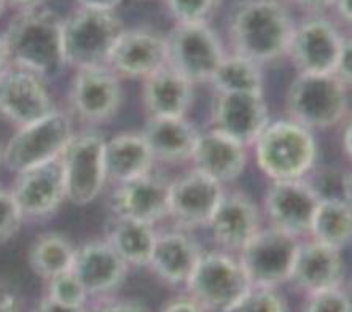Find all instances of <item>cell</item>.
<instances>
[{
	"label": "cell",
	"mask_w": 352,
	"mask_h": 312,
	"mask_svg": "<svg viewBox=\"0 0 352 312\" xmlns=\"http://www.w3.org/2000/svg\"><path fill=\"white\" fill-rule=\"evenodd\" d=\"M10 191L24 220L50 219L67 199L61 161L58 158L18 172Z\"/></svg>",
	"instance_id": "obj_15"
},
{
	"label": "cell",
	"mask_w": 352,
	"mask_h": 312,
	"mask_svg": "<svg viewBox=\"0 0 352 312\" xmlns=\"http://www.w3.org/2000/svg\"><path fill=\"white\" fill-rule=\"evenodd\" d=\"M285 3H292L295 7L308 13L320 14L327 12V10H331V5H333V0H284Z\"/></svg>",
	"instance_id": "obj_41"
},
{
	"label": "cell",
	"mask_w": 352,
	"mask_h": 312,
	"mask_svg": "<svg viewBox=\"0 0 352 312\" xmlns=\"http://www.w3.org/2000/svg\"><path fill=\"white\" fill-rule=\"evenodd\" d=\"M23 215L10 188L0 187V244L8 243L18 234L23 225Z\"/></svg>",
	"instance_id": "obj_37"
},
{
	"label": "cell",
	"mask_w": 352,
	"mask_h": 312,
	"mask_svg": "<svg viewBox=\"0 0 352 312\" xmlns=\"http://www.w3.org/2000/svg\"><path fill=\"white\" fill-rule=\"evenodd\" d=\"M75 249L64 234L56 231L40 234L29 249V266L35 276L48 280L72 268Z\"/></svg>",
	"instance_id": "obj_30"
},
{
	"label": "cell",
	"mask_w": 352,
	"mask_h": 312,
	"mask_svg": "<svg viewBox=\"0 0 352 312\" xmlns=\"http://www.w3.org/2000/svg\"><path fill=\"white\" fill-rule=\"evenodd\" d=\"M301 312H352L351 296L343 285L306 295V303Z\"/></svg>",
	"instance_id": "obj_36"
},
{
	"label": "cell",
	"mask_w": 352,
	"mask_h": 312,
	"mask_svg": "<svg viewBox=\"0 0 352 312\" xmlns=\"http://www.w3.org/2000/svg\"><path fill=\"white\" fill-rule=\"evenodd\" d=\"M270 122L263 93H215L210 102L212 129L250 147Z\"/></svg>",
	"instance_id": "obj_14"
},
{
	"label": "cell",
	"mask_w": 352,
	"mask_h": 312,
	"mask_svg": "<svg viewBox=\"0 0 352 312\" xmlns=\"http://www.w3.org/2000/svg\"><path fill=\"white\" fill-rule=\"evenodd\" d=\"M2 161H3V144L0 142V164H2Z\"/></svg>",
	"instance_id": "obj_50"
},
{
	"label": "cell",
	"mask_w": 352,
	"mask_h": 312,
	"mask_svg": "<svg viewBox=\"0 0 352 312\" xmlns=\"http://www.w3.org/2000/svg\"><path fill=\"white\" fill-rule=\"evenodd\" d=\"M344 260L341 250L313 239H301L290 279L305 295L343 285Z\"/></svg>",
	"instance_id": "obj_22"
},
{
	"label": "cell",
	"mask_w": 352,
	"mask_h": 312,
	"mask_svg": "<svg viewBox=\"0 0 352 312\" xmlns=\"http://www.w3.org/2000/svg\"><path fill=\"white\" fill-rule=\"evenodd\" d=\"M63 16L47 7L19 10L3 34L8 63L32 70L45 80L58 77L65 67Z\"/></svg>",
	"instance_id": "obj_2"
},
{
	"label": "cell",
	"mask_w": 352,
	"mask_h": 312,
	"mask_svg": "<svg viewBox=\"0 0 352 312\" xmlns=\"http://www.w3.org/2000/svg\"><path fill=\"white\" fill-rule=\"evenodd\" d=\"M47 80L32 70L8 64L0 74V118L23 128L54 112Z\"/></svg>",
	"instance_id": "obj_11"
},
{
	"label": "cell",
	"mask_w": 352,
	"mask_h": 312,
	"mask_svg": "<svg viewBox=\"0 0 352 312\" xmlns=\"http://www.w3.org/2000/svg\"><path fill=\"white\" fill-rule=\"evenodd\" d=\"M222 312H289L287 301L278 289L249 285Z\"/></svg>",
	"instance_id": "obj_33"
},
{
	"label": "cell",
	"mask_w": 352,
	"mask_h": 312,
	"mask_svg": "<svg viewBox=\"0 0 352 312\" xmlns=\"http://www.w3.org/2000/svg\"><path fill=\"white\" fill-rule=\"evenodd\" d=\"M158 231L155 225L139 220L112 217L105 230V241L128 266H148Z\"/></svg>",
	"instance_id": "obj_28"
},
{
	"label": "cell",
	"mask_w": 352,
	"mask_h": 312,
	"mask_svg": "<svg viewBox=\"0 0 352 312\" xmlns=\"http://www.w3.org/2000/svg\"><path fill=\"white\" fill-rule=\"evenodd\" d=\"M289 120L303 128L330 129L346 122L349 87L333 74H298L287 89Z\"/></svg>",
	"instance_id": "obj_4"
},
{
	"label": "cell",
	"mask_w": 352,
	"mask_h": 312,
	"mask_svg": "<svg viewBox=\"0 0 352 312\" xmlns=\"http://www.w3.org/2000/svg\"><path fill=\"white\" fill-rule=\"evenodd\" d=\"M153 155L140 133H122L105 140V182L115 185L153 172Z\"/></svg>",
	"instance_id": "obj_27"
},
{
	"label": "cell",
	"mask_w": 352,
	"mask_h": 312,
	"mask_svg": "<svg viewBox=\"0 0 352 312\" xmlns=\"http://www.w3.org/2000/svg\"><path fill=\"white\" fill-rule=\"evenodd\" d=\"M7 3L13 5V7H18L19 10H28V8L42 7L45 0H7Z\"/></svg>",
	"instance_id": "obj_46"
},
{
	"label": "cell",
	"mask_w": 352,
	"mask_h": 312,
	"mask_svg": "<svg viewBox=\"0 0 352 312\" xmlns=\"http://www.w3.org/2000/svg\"><path fill=\"white\" fill-rule=\"evenodd\" d=\"M10 63H8V54H7V48H5V43H3V38L0 37V74L3 72V69L7 67Z\"/></svg>",
	"instance_id": "obj_47"
},
{
	"label": "cell",
	"mask_w": 352,
	"mask_h": 312,
	"mask_svg": "<svg viewBox=\"0 0 352 312\" xmlns=\"http://www.w3.org/2000/svg\"><path fill=\"white\" fill-rule=\"evenodd\" d=\"M255 163L270 182L303 179L318 161L313 131L292 122L270 123L254 144Z\"/></svg>",
	"instance_id": "obj_3"
},
{
	"label": "cell",
	"mask_w": 352,
	"mask_h": 312,
	"mask_svg": "<svg viewBox=\"0 0 352 312\" xmlns=\"http://www.w3.org/2000/svg\"><path fill=\"white\" fill-rule=\"evenodd\" d=\"M206 226L220 249L230 254H238L263 228L258 205L241 191L223 193Z\"/></svg>",
	"instance_id": "obj_20"
},
{
	"label": "cell",
	"mask_w": 352,
	"mask_h": 312,
	"mask_svg": "<svg viewBox=\"0 0 352 312\" xmlns=\"http://www.w3.org/2000/svg\"><path fill=\"white\" fill-rule=\"evenodd\" d=\"M295 26L284 0H239L226 26L231 53L258 65L273 64L287 58Z\"/></svg>",
	"instance_id": "obj_1"
},
{
	"label": "cell",
	"mask_w": 352,
	"mask_h": 312,
	"mask_svg": "<svg viewBox=\"0 0 352 312\" xmlns=\"http://www.w3.org/2000/svg\"><path fill=\"white\" fill-rule=\"evenodd\" d=\"M319 203L303 179L273 180L266 188L263 209L270 226L303 239Z\"/></svg>",
	"instance_id": "obj_17"
},
{
	"label": "cell",
	"mask_w": 352,
	"mask_h": 312,
	"mask_svg": "<svg viewBox=\"0 0 352 312\" xmlns=\"http://www.w3.org/2000/svg\"><path fill=\"white\" fill-rule=\"evenodd\" d=\"M31 312H87V306H83V308L64 306V304L56 303V301H53L52 298H48V296L45 295L37 301V304L34 306V309Z\"/></svg>",
	"instance_id": "obj_40"
},
{
	"label": "cell",
	"mask_w": 352,
	"mask_h": 312,
	"mask_svg": "<svg viewBox=\"0 0 352 312\" xmlns=\"http://www.w3.org/2000/svg\"><path fill=\"white\" fill-rule=\"evenodd\" d=\"M142 105L150 117H187L195 100V83L166 65L142 80Z\"/></svg>",
	"instance_id": "obj_26"
},
{
	"label": "cell",
	"mask_w": 352,
	"mask_h": 312,
	"mask_svg": "<svg viewBox=\"0 0 352 312\" xmlns=\"http://www.w3.org/2000/svg\"><path fill=\"white\" fill-rule=\"evenodd\" d=\"M168 65L166 35L150 29H126L120 34L107 67L120 80H145Z\"/></svg>",
	"instance_id": "obj_16"
},
{
	"label": "cell",
	"mask_w": 352,
	"mask_h": 312,
	"mask_svg": "<svg viewBox=\"0 0 352 312\" xmlns=\"http://www.w3.org/2000/svg\"><path fill=\"white\" fill-rule=\"evenodd\" d=\"M169 183L168 179L150 172L115 185L110 194L113 217L139 220L150 225L168 219Z\"/></svg>",
	"instance_id": "obj_21"
},
{
	"label": "cell",
	"mask_w": 352,
	"mask_h": 312,
	"mask_svg": "<svg viewBox=\"0 0 352 312\" xmlns=\"http://www.w3.org/2000/svg\"><path fill=\"white\" fill-rule=\"evenodd\" d=\"M319 201H341L351 204V174L336 166H322L303 177Z\"/></svg>",
	"instance_id": "obj_32"
},
{
	"label": "cell",
	"mask_w": 352,
	"mask_h": 312,
	"mask_svg": "<svg viewBox=\"0 0 352 312\" xmlns=\"http://www.w3.org/2000/svg\"><path fill=\"white\" fill-rule=\"evenodd\" d=\"M104 144L102 134L96 131L74 134L59 156L65 193L72 204L87 205L102 193L107 183L104 170Z\"/></svg>",
	"instance_id": "obj_10"
},
{
	"label": "cell",
	"mask_w": 352,
	"mask_h": 312,
	"mask_svg": "<svg viewBox=\"0 0 352 312\" xmlns=\"http://www.w3.org/2000/svg\"><path fill=\"white\" fill-rule=\"evenodd\" d=\"M70 109L89 126L107 124L117 117L123 102L122 80L104 67L75 70L69 91Z\"/></svg>",
	"instance_id": "obj_12"
},
{
	"label": "cell",
	"mask_w": 352,
	"mask_h": 312,
	"mask_svg": "<svg viewBox=\"0 0 352 312\" xmlns=\"http://www.w3.org/2000/svg\"><path fill=\"white\" fill-rule=\"evenodd\" d=\"M47 296L59 304L72 306V308H83L89 301L83 285L80 284L77 276L72 269L54 276L47 280Z\"/></svg>",
	"instance_id": "obj_34"
},
{
	"label": "cell",
	"mask_w": 352,
	"mask_h": 312,
	"mask_svg": "<svg viewBox=\"0 0 352 312\" xmlns=\"http://www.w3.org/2000/svg\"><path fill=\"white\" fill-rule=\"evenodd\" d=\"M124 23L117 12L77 8L63 19V54L65 67L75 70L104 67Z\"/></svg>",
	"instance_id": "obj_5"
},
{
	"label": "cell",
	"mask_w": 352,
	"mask_h": 312,
	"mask_svg": "<svg viewBox=\"0 0 352 312\" xmlns=\"http://www.w3.org/2000/svg\"><path fill=\"white\" fill-rule=\"evenodd\" d=\"M333 75L351 88V82H352V43H351V38H348V37H346L343 48H341L338 61H336V65L333 69Z\"/></svg>",
	"instance_id": "obj_39"
},
{
	"label": "cell",
	"mask_w": 352,
	"mask_h": 312,
	"mask_svg": "<svg viewBox=\"0 0 352 312\" xmlns=\"http://www.w3.org/2000/svg\"><path fill=\"white\" fill-rule=\"evenodd\" d=\"M188 298L206 312H222L249 287L238 256L225 250L201 252L185 282Z\"/></svg>",
	"instance_id": "obj_6"
},
{
	"label": "cell",
	"mask_w": 352,
	"mask_h": 312,
	"mask_svg": "<svg viewBox=\"0 0 352 312\" xmlns=\"http://www.w3.org/2000/svg\"><path fill=\"white\" fill-rule=\"evenodd\" d=\"M166 45L169 67L195 85L209 83L226 56L222 38L209 23H175Z\"/></svg>",
	"instance_id": "obj_8"
},
{
	"label": "cell",
	"mask_w": 352,
	"mask_h": 312,
	"mask_svg": "<svg viewBox=\"0 0 352 312\" xmlns=\"http://www.w3.org/2000/svg\"><path fill=\"white\" fill-rule=\"evenodd\" d=\"M341 145H343V152H344V155H348V156H351V126H348V128L344 129V133H343V140H341Z\"/></svg>",
	"instance_id": "obj_48"
},
{
	"label": "cell",
	"mask_w": 352,
	"mask_h": 312,
	"mask_svg": "<svg viewBox=\"0 0 352 312\" xmlns=\"http://www.w3.org/2000/svg\"><path fill=\"white\" fill-rule=\"evenodd\" d=\"M87 312H152L139 300L102 296L87 303Z\"/></svg>",
	"instance_id": "obj_38"
},
{
	"label": "cell",
	"mask_w": 352,
	"mask_h": 312,
	"mask_svg": "<svg viewBox=\"0 0 352 312\" xmlns=\"http://www.w3.org/2000/svg\"><path fill=\"white\" fill-rule=\"evenodd\" d=\"M215 93H263L261 65L239 54H226L209 80Z\"/></svg>",
	"instance_id": "obj_31"
},
{
	"label": "cell",
	"mask_w": 352,
	"mask_h": 312,
	"mask_svg": "<svg viewBox=\"0 0 352 312\" xmlns=\"http://www.w3.org/2000/svg\"><path fill=\"white\" fill-rule=\"evenodd\" d=\"M175 23H209L223 0H164Z\"/></svg>",
	"instance_id": "obj_35"
},
{
	"label": "cell",
	"mask_w": 352,
	"mask_h": 312,
	"mask_svg": "<svg viewBox=\"0 0 352 312\" xmlns=\"http://www.w3.org/2000/svg\"><path fill=\"white\" fill-rule=\"evenodd\" d=\"M161 312H206L203 308H199L193 300H190L188 296L185 298H177L170 301L163 308Z\"/></svg>",
	"instance_id": "obj_43"
},
{
	"label": "cell",
	"mask_w": 352,
	"mask_h": 312,
	"mask_svg": "<svg viewBox=\"0 0 352 312\" xmlns=\"http://www.w3.org/2000/svg\"><path fill=\"white\" fill-rule=\"evenodd\" d=\"M331 10L336 13V16L343 19L346 24L352 21V0H333Z\"/></svg>",
	"instance_id": "obj_45"
},
{
	"label": "cell",
	"mask_w": 352,
	"mask_h": 312,
	"mask_svg": "<svg viewBox=\"0 0 352 312\" xmlns=\"http://www.w3.org/2000/svg\"><path fill=\"white\" fill-rule=\"evenodd\" d=\"M344 40L330 19L311 16L295 26L287 58L298 74H333Z\"/></svg>",
	"instance_id": "obj_13"
},
{
	"label": "cell",
	"mask_w": 352,
	"mask_h": 312,
	"mask_svg": "<svg viewBox=\"0 0 352 312\" xmlns=\"http://www.w3.org/2000/svg\"><path fill=\"white\" fill-rule=\"evenodd\" d=\"M0 312H21L18 296L7 287H0Z\"/></svg>",
	"instance_id": "obj_44"
},
{
	"label": "cell",
	"mask_w": 352,
	"mask_h": 312,
	"mask_svg": "<svg viewBox=\"0 0 352 312\" xmlns=\"http://www.w3.org/2000/svg\"><path fill=\"white\" fill-rule=\"evenodd\" d=\"M201 247L187 230L157 233L148 268L169 285H185L201 255Z\"/></svg>",
	"instance_id": "obj_25"
},
{
	"label": "cell",
	"mask_w": 352,
	"mask_h": 312,
	"mask_svg": "<svg viewBox=\"0 0 352 312\" xmlns=\"http://www.w3.org/2000/svg\"><path fill=\"white\" fill-rule=\"evenodd\" d=\"M88 298L112 296L123 285L129 266L105 239L89 241L75 249L72 268Z\"/></svg>",
	"instance_id": "obj_19"
},
{
	"label": "cell",
	"mask_w": 352,
	"mask_h": 312,
	"mask_svg": "<svg viewBox=\"0 0 352 312\" xmlns=\"http://www.w3.org/2000/svg\"><path fill=\"white\" fill-rule=\"evenodd\" d=\"M223 193L222 183L192 169L169 183L168 219L187 231L206 226Z\"/></svg>",
	"instance_id": "obj_18"
},
{
	"label": "cell",
	"mask_w": 352,
	"mask_h": 312,
	"mask_svg": "<svg viewBox=\"0 0 352 312\" xmlns=\"http://www.w3.org/2000/svg\"><path fill=\"white\" fill-rule=\"evenodd\" d=\"M309 239L329 247H349L352 241L351 204L341 201H320L309 226Z\"/></svg>",
	"instance_id": "obj_29"
},
{
	"label": "cell",
	"mask_w": 352,
	"mask_h": 312,
	"mask_svg": "<svg viewBox=\"0 0 352 312\" xmlns=\"http://www.w3.org/2000/svg\"><path fill=\"white\" fill-rule=\"evenodd\" d=\"M190 163L219 183H230L244 174L248 166V147L228 135L210 128L199 133Z\"/></svg>",
	"instance_id": "obj_23"
},
{
	"label": "cell",
	"mask_w": 352,
	"mask_h": 312,
	"mask_svg": "<svg viewBox=\"0 0 352 312\" xmlns=\"http://www.w3.org/2000/svg\"><path fill=\"white\" fill-rule=\"evenodd\" d=\"M300 241L296 236L273 226L261 228L238 252L249 285L279 289V285L289 282Z\"/></svg>",
	"instance_id": "obj_9"
},
{
	"label": "cell",
	"mask_w": 352,
	"mask_h": 312,
	"mask_svg": "<svg viewBox=\"0 0 352 312\" xmlns=\"http://www.w3.org/2000/svg\"><path fill=\"white\" fill-rule=\"evenodd\" d=\"M155 163L182 164L192 159L199 131L187 117H150L142 129Z\"/></svg>",
	"instance_id": "obj_24"
},
{
	"label": "cell",
	"mask_w": 352,
	"mask_h": 312,
	"mask_svg": "<svg viewBox=\"0 0 352 312\" xmlns=\"http://www.w3.org/2000/svg\"><path fill=\"white\" fill-rule=\"evenodd\" d=\"M7 0H0V18H2V14L5 13V10H7Z\"/></svg>",
	"instance_id": "obj_49"
},
{
	"label": "cell",
	"mask_w": 352,
	"mask_h": 312,
	"mask_svg": "<svg viewBox=\"0 0 352 312\" xmlns=\"http://www.w3.org/2000/svg\"><path fill=\"white\" fill-rule=\"evenodd\" d=\"M80 8L102 10V12H117L123 0H75Z\"/></svg>",
	"instance_id": "obj_42"
},
{
	"label": "cell",
	"mask_w": 352,
	"mask_h": 312,
	"mask_svg": "<svg viewBox=\"0 0 352 312\" xmlns=\"http://www.w3.org/2000/svg\"><path fill=\"white\" fill-rule=\"evenodd\" d=\"M72 135V122L56 109L47 117L18 128L12 139L3 145L2 164L10 172L18 174L50 163L61 156Z\"/></svg>",
	"instance_id": "obj_7"
}]
</instances>
